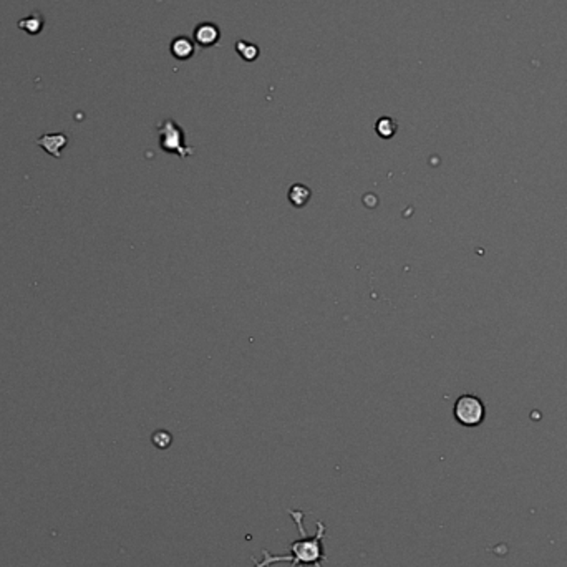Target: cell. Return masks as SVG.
Here are the masks:
<instances>
[{"label": "cell", "mask_w": 567, "mask_h": 567, "mask_svg": "<svg viewBox=\"0 0 567 567\" xmlns=\"http://www.w3.org/2000/svg\"><path fill=\"white\" fill-rule=\"evenodd\" d=\"M289 514L292 516L295 526H297L300 537L302 539L294 541L290 546V554H269V551H262L264 559L257 562L256 567H268L275 562H290L292 567H299L302 564L322 567V559L326 561V551H323V536H326V524L317 521V535L311 537L307 536L306 527H304V511L300 509H289Z\"/></svg>", "instance_id": "6da1fadb"}, {"label": "cell", "mask_w": 567, "mask_h": 567, "mask_svg": "<svg viewBox=\"0 0 567 567\" xmlns=\"http://www.w3.org/2000/svg\"><path fill=\"white\" fill-rule=\"evenodd\" d=\"M171 52H173L176 59L186 60L194 54V45L193 42L186 39V37H179V39H176L173 44H171Z\"/></svg>", "instance_id": "52a82bcc"}, {"label": "cell", "mask_w": 567, "mask_h": 567, "mask_svg": "<svg viewBox=\"0 0 567 567\" xmlns=\"http://www.w3.org/2000/svg\"><path fill=\"white\" fill-rule=\"evenodd\" d=\"M309 199H311V189L304 184H294L289 191V201L292 203L295 208L306 206Z\"/></svg>", "instance_id": "ba28073f"}, {"label": "cell", "mask_w": 567, "mask_h": 567, "mask_svg": "<svg viewBox=\"0 0 567 567\" xmlns=\"http://www.w3.org/2000/svg\"><path fill=\"white\" fill-rule=\"evenodd\" d=\"M194 39H196L199 45H214L219 40V30L213 23H201L194 32Z\"/></svg>", "instance_id": "5b68a950"}, {"label": "cell", "mask_w": 567, "mask_h": 567, "mask_svg": "<svg viewBox=\"0 0 567 567\" xmlns=\"http://www.w3.org/2000/svg\"><path fill=\"white\" fill-rule=\"evenodd\" d=\"M160 133V146L166 153L178 155L181 158L193 155V148L186 146L184 133L181 126L173 120H165L158 126Z\"/></svg>", "instance_id": "3957f363"}, {"label": "cell", "mask_w": 567, "mask_h": 567, "mask_svg": "<svg viewBox=\"0 0 567 567\" xmlns=\"http://www.w3.org/2000/svg\"><path fill=\"white\" fill-rule=\"evenodd\" d=\"M44 17L39 12H33L30 16H27L25 18H20L18 20V28L23 32H27L28 35H39V33L44 30Z\"/></svg>", "instance_id": "8992f818"}, {"label": "cell", "mask_w": 567, "mask_h": 567, "mask_svg": "<svg viewBox=\"0 0 567 567\" xmlns=\"http://www.w3.org/2000/svg\"><path fill=\"white\" fill-rule=\"evenodd\" d=\"M453 414H455L456 422H458L460 425L475 428L479 426L481 423L484 422L486 408L484 403L481 402V398L476 397V395H461V397L456 400L455 408H453Z\"/></svg>", "instance_id": "7a4b0ae2"}, {"label": "cell", "mask_w": 567, "mask_h": 567, "mask_svg": "<svg viewBox=\"0 0 567 567\" xmlns=\"http://www.w3.org/2000/svg\"><path fill=\"white\" fill-rule=\"evenodd\" d=\"M68 143V136L64 133H55V135H44L37 140V145L44 148L49 155H54L55 158H60V150L66 146Z\"/></svg>", "instance_id": "277c9868"}, {"label": "cell", "mask_w": 567, "mask_h": 567, "mask_svg": "<svg viewBox=\"0 0 567 567\" xmlns=\"http://www.w3.org/2000/svg\"><path fill=\"white\" fill-rule=\"evenodd\" d=\"M375 130L382 138H392L395 135V131H397V123H395L392 118L385 117L378 123H376Z\"/></svg>", "instance_id": "9c48e42d"}]
</instances>
